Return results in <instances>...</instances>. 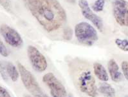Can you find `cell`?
I'll list each match as a JSON object with an SVG mask.
<instances>
[{
  "mask_svg": "<svg viewBox=\"0 0 128 97\" xmlns=\"http://www.w3.org/2000/svg\"><path fill=\"white\" fill-rule=\"evenodd\" d=\"M26 6L48 32L58 30L66 21V11L58 0H26Z\"/></svg>",
  "mask_w": 128,
  "mask_h": 97,
  "instance_id": "1",
  "label": "cell"
},
{
  "mask_svg": "<svg viewBox=\"0 0 128 97\" xmlns=\"http://www.w3.org/2000/svg\"><path fill=\"white\" fill-rule=\"evenodd\" d=\"M27 55L30 64L36 71L42 73L46 69L48 63L45 56L36 47L29 45L27 48Z\"/></svg>",
  "mask_w": 128,
  "mask_h": 97,
  "instance_id": "6",
  "label": "cell"
},
{
  "mask_svg": "<svg viewBox=\"0 0 128 97\" xmlns=\"http://www.w3.org/2000/svg\"><path fill=\"white\" fill-rule=\"evenodd\" d=\"M67 97H73V96L72 95H69V96H67Z\"/></svg>",
  "mask_w": 128,
  "mask_h": 97,
  "instance_id": "23",
  "label": "cell"
},
{
  "mask_svg": "<svg viewBox=\"0 0 128 97\" xmlns=\"http://www.w3.org/2000/svg\"><path fill=\"white\" fill-rule=\"evenodd\" d=\"M113 14L118 24L122 27H128V2L114 0L113 3Z\"/></svg>",
  "mask_w": 128,
  "mask_h": 97,
  "instance_id": "7",
  "label": "cell"
},
{
  "mask_svg": "<svg viewBox=\"0 0 128 97\" xmlns=\"http://www.w3.org/2000/svg\"><path fill=\"white\" fill-rule=\"evenodd\" d=\"M78 87L86 95L95 97L97 95V87L95 78L90 71H85L80 74L78 80Z\"/></svg>",
  "mask_w": 128,
  "mask_h": 97,
  "instance_id": "4",
  "label": "cell"
},
{
  "mask_svg": "<svg viewBox=\"0 0 128 97\" xmlns=\"http://www.w3.org/2000/svg\"><path fill=\"white\" fill-rule=\"evenodd\" d=\"M109 73L110 77L113 82H118L121 81L122 78V73L119 71V67L116 61L113 59H111L108 62V64Z\"/></svg>",
  "mask_w": 128,
  "mask_h": 97,
  "instance_id": "10",
  "label": "cell"
},
{
  "mask_svg": "<svg viewBox=\"0 0 128 97\" xmlns=\"http://www.w3.org/2000/svg\"><path fill=\"white\" fill-rule=\"evenodd\" d=\"M0 33L5 41L9 45L15 48H20L23 45V40L21 35L15 29L6 24H3L0 27Z\"/></svg>",
  "mask_w": 128,
  "mask_h": 97,
  "instance_id": "8",
  "label": "cell"
},
{
  "mask_svg": "<svg viewBox=\"0 0 128 97\" xmlns=\"http://www.w3.org/2000/svg\"><path fill=\"white\" fill-rule=\"evenodd\" d=\"M21 80L25 88L35 97H48L43 92L33 74L20 63L18 64Z\"/></svg>",
  "mask_w": 128,
  "mask_h": 97,
  "instance_id": "3",
  "label": "cell"
},
{
  "mask_svg": "<svg viewBox=\"0 0 128 97\" xmlns=\"http://www.w3.org/2000/svg\"><path fill=\"white\" fill-rule=\"evenodd\" d=\"M42 81L50 89L52 97H66L67 91L62 83L52 73H48L42 77Z\"/></svg>",
  "mask_w": 128,
  "mask_h": 97,
  "instance_id": "5",
  "label": "cell"
},
{
  "mask_svg": "<svg viewBox=\"0 0 128 97\" xmlns=\"http://www.w3.org/2000/svg\"><path fill=\"white\" fill-rule=\"evenodd\" d=\"M78 6L81 10V13L85 18L90 21L100 32L104 30V24L102 18L95 14L93 10L90 7L86 0H79Z\"/></svg>",
  "mask_w": 128,
  "mask_h": 97,
  "instance_id": "9",
  "label": "cell"
},
{
  "mask_svg": "<svg viewBox=\"0 0 128 97\" xmlns=\"http://www.w3.org/2000/svg\"><path fill=\"white\" fill-rule=\"evenodd\" d=\"M121 67H122V70L124 75L126 78L128 80V62H127V61L122 62V64H121Z\"/></svg>",
  "mask_w": 128,
  "mask_h": 97,
  "instance_id": "20",
  "label": "cell"
},
{
  "mask_svg": "<svg viewBox=\"0 0 128 97\" xmlns=\"http://www.w3.org/2000/svg\"><path fill=\"white\" fill-rule=\"evenodd\" d=\"M64 39L65 40L69 41L71 40L73 37V30L70 27H66L63 30V35H62Z\"/></svg>",
  "mask_w": 128,
  "mask_h": 97,
  "instance_id": "17",
  "label": "cell"
},
{
  "mask_svg": "<svg viewBox=\"0 0 128 97\" xmlns=\"http://www.w3.org/2000/svg\"><path fill=\"white\" fill-rule=\"evenodd\" d=\"M0 74L4 80L8 81L9 76L6 72V62L5 61H0Z\"/></svg>",
  "mask_w": 128,
  "mask_h": 97,
  "instance_id": "16",
  "label": "cell"
},
{
  "mask_svg": "<svg viewBox=\"0 0 128 97\" xmlns=\"http://www.w3.org/2000/svg\"><path fill=\"white\" fill-rule=\"evenodd\" d=\"M65 1L70 3H75L76 2V0H65Z\"/></svg>",
  "mask_w": 128,
  "mask_h": 97,
  "instance_id": "22",
  "label": "cell"
},
{
  "mask_svg": "<svg viewBox=\"0 0 128 97\" xmlns=\"http://www.w3.org/2000/svg\"><path fill=\"white\" fill-rule=\"evenodd\" d=\"M105 2V0H96L92 5V9L96 12H102L104 10Z\"/></svg>",
  "mask_w": 128,
  "mask_h": 97,
  "instance_id": "14",
  "label": "cell"
},
{
  "mask_svg": "<svg viewBox=\"0 0 128 97\" xmlns=\"http://www.w3.org/2000/svg\"><path fill=\"white\" fill-rule=\"evenodd\" d=\"M75 35L79 43L86 45H93L98 40L96 29L87 22H80L75 27Z\"/></svg>",
  "mask_w": 128,
  "mask_h": 97,
  "instance_id": "2",
  "label": "cell"
},
{
  "mask_svg": "<svg viewBox=\"0 0 128 97\" xmlns=\"http://www.w3.org/2000/svg\"><path fill=\"white\" fill-rule=\"evenodd\" d=\"M0 5L8 12L12 11V6L10 0H0Z\"/></svg>",
  "mask_w": 128,
  "mask_h": 97,
  "instance_id": "19",
  "label": "cell"
},
{
  "mask_svg": "<svg viewBox=\"0 0 128 97\" xmlns=\"http://www.w3.org/2000/svg\"><path fill=\"white\" fill-rule=\"evenodd\" d=\"M0 55L5 57H7L9 55V51L5 45V44L2 41L1 38H0Z\"/></svg>",
  "mask_w": 128,
  "mask_h": 97,
  "instance_id": "18",
  "label": "cell"
},
{
  "mask_svg": "<svg viewBox=\"0 0 128 97\" xmlns=\"http://www.w3.org/2000/svg\"><path fill=\"white\" fill-rule=\"evenodd\" d=\"M94 74L96 77L102 82H107L109 80L108 74L105 67L102 64L95 63L94 65Z\"/></svg>",
  "mask_w": 128,
  "mask_h": 97,
  "instance_id": "11",
  "label": "cell"
},
{
  "mask_svg": "<svg viewBox=\"0 0 128 97\" xmlns=\"http://www.w3.org/2000/svg\"><path fill=\"white\" fill-rule=\"evenodd\" d=\"M114 43L120 49L124 51H128V39H122L116 38L114 40Z\"/></svg>",
  "mask_w": 128,
  "mask_h": 97,
  "instance_id": "15",
  "label": "cell"
},
{
  "mask_svg": "<svg viewBox=\"0 0 128 97\" xmlns=\"http://www.w3.org/2000/svg\"><path fill=\"white\" fill-rule=\"evenodd\" d=\"M98 92L106 97H115L116 94L114 88L108 83H101L98 87Z\"/></svg>",
  "mask_w": 128,
  "mask_h": 97,
  "instance_id": "12",
  "label": "cell"
},
{
  "mask_svg": "<svg viewBox=\"0 0 128 97\" xmlns=\"http://www.w3.org/2000/svg\"><path fill=\"white\" fill-rule=\"evenodd\" d=\"M6 68L7 74L11 80L16 82L20 76V72L18 71L15 65L10 62H6Z\"/></svg>",
  "mask_w": 128,
  "mask_h": 97,
  "instance_id": "13",
  "label": "cell"
},
{
  "mask_svg": "<svg viewBox=\"0 0 128 97\" xmlns=\"http://www.w3.org/2000/svg\"><path fill=\"white\" fill-rule=\"evenodd\" d=\"M0 97H12L8 91L4 88L3 87L0 85Z\"/></svg>",
  "mask_w": 128,
  "mask_h": 97,
  "instance_id": "21",
  "label": "cell"
}]
</instances>
